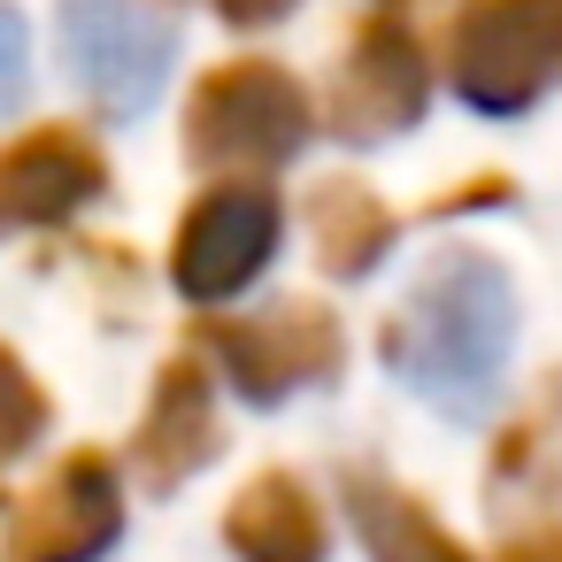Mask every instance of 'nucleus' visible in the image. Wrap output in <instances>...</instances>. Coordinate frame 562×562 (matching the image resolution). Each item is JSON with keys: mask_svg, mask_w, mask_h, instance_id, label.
I'll return each mask as SVG.
<instances>
[{"mask_svg": "<svg viewBox=\"0 0 562 562\" xmlns=\"http://www.w3.org/2000/svg\"><path fill=\"white\" fill-rule=\"evenodd\" d=\"M516 355V285L485 255H439L385 324V362L447 416H485Z\"/></svg>", "mask_w": 562, "mask_h": 562, "instance_id": "obj_1", "label": "nucleus"}, {"mask_svg": "<svg viewBox=\"0 0 562 562\" xmlns=\"http://www.w3.org/2000/svg\"><path fill=\"white\" fill-rule=\"evenodd\" d=\"M447 70L470 109L524 116L562 86V0H462Z\"/></svg>", "mask_w": 562, "mask_h": 562, "instance_id": "obj_2", "label": "nucleus"}, {"mask_svg": "<svg viewBox=\"0 0 562 562\" xmlns=\"http://www.w3.org/2000/svg\"><path fill=\"white\" fill-rule=\"evenodd\" d=\"M308 139V93L278 63H224L193 86L186 147L209 170H278Z\"/></svg>", "mask_w": 562, "mask_h": 562, "instance_id": "obj_3", "label": "nucleus"}, {"mask_svg": "<svg viewBox=\"0 0 562 562\" xmlns=\"http://www.w3.org/2000/svg\"><path fill=\"white\" fill-rule=\"evenodd\" d=\"M63 55L109 116H147L178 63V32L139 0H63Z\"/></svg>", "mask_w": 562, "mask_h": 562, "instance_id": "obj_4", "label": "nucleus"}, {"mask_svg": "<svg viewBox=\"0 0 562 562\" xmlns=\"http://www.w3.org/2000/svg\"><path fill=\"white\" fill-rule=\"evenodd\" d=\"M124 539V493L101 447L63 454L9 516V554L0 562H101Z\"/></svg>", "mask_w": 562, "mask_h": 562, "instance_id": "obj_5", "label": "nucleus"}, {"mask_svg": "<svg viewBox=\"0 0 562 562\" xmlns=\"http://www.w3.org/2000/svg\"><path fill=\"white\" fill-rule=\"evenodd\" d=\"M278 232H285L278 193H262V186H216V193H201L186 209V224L170 239V285L186 301H232L247 278L270 270Z\"/></svg>", "mask_w": 562, "mask_h": 562, "instance_id": "obj_6", "label": "nucleus"}, {"mask_svg": "<svg viewBox=\"0 0 562 562\" xmlns=\"http://www.w3.org/2000/svg\"><path fill=\"white\" fill-rule=\"evenodd\" d=\"M209 355L232 370V385L255 408H270L301 385H331L339 362H347V339H339L331 308L285 301V308H262V316H239V324H209Z\"/></svg>", "mask_w": 562, "mask_h": 562, "instance_id": "obj_7", "label": "nucleus"}, {"mask_svg": "<svg viewBox=\"0 0 562 562\" xmlns=\"http://www.w3.org/2000/svg\"><path fill=\"white\" fill-rule=\"evenodd\" d=\"M431 109V55L416 47V32L401 16H370L339 63L331 86V124L347 147H378L393 132H408Z\"/></svg>", "mask_w": 562, "mask_h": 562, "instance_id": "obj_8", "label": "nucleus"}, {"mask_svg": "<svg viewBox=\"0 0 562 562\" xmlns=\"http://www.w3.org/2000/svg\"><path fill=\"white\" fill-rule=\"evenodd\" d=\"M101 193H109V155L86 132L47 124L24 139H0V239L63 224V216L93 209Z\"/></svg>", "mask_w": 562, "mask_h": 562, "instance_id": "obj_9", "label": "nucleus"}, {"mask_svg": "<svg viewBox=\"0 0 562 562\" xmlns=\"http://www.w3.org/2000/svg\"><path fill=\"white\" fill-rule=\"evenodd\" d=\"M209 454H216L209 370H201L193 355H170V362L155 370V401H147L139 431H132V462H139V477H147L155 493H170V485H186Z\"/></svg>", "mask_w": 562, "mask_h": 562, "instance_id": "obj_10", "label": "nucleus"}, {"mask_svg": "<svg viewBox=\"0 0 562 562\" xmlns=\"http://www.w3.org/2000/svg\"><path fill=\"white\" fill-rule=\"evenodd\" d=\"M224 547L239 562H324V516H316V501H308L301 477L262 470L224 508Z\"/></svg>", "mask_w": 562, "mask_h": 562, "instance_id": "obj_11", "label": "nucleus"}, {"mask_svg": "<svg viewBox=\"0 0 562 562\" xmlns=\"http://www.w3.org/2000/svg\"><path fill=\"white\" fill-rule=\"evenodd\" d=\"M347 508L355 531L370 547V562H477L408 485H393L385 470H347Z\"/></svg>", "mask_w": 562, "mask_h": 562, "instance_id": "obj_12", "label": "nucleus"}, {"mask_svg": "<svg viewBox=\"0 0 562 562\" xmlns=\"http://www.w3.org/2000/svg\"><path fill=\"white\" fill-rule=\"evenodd\" d=\"M308 224H316V255H324L331 278H362V270H378L385 247H393V232H401V224L385 216V201L362 193V186H347V178H331V186L316 193Z\"/></svg>", "mask_w": 562, "mask_h": 562, "instance_id": "obj_13", "label": "nucleus"}, {"mask_svg": "<svg viewBox=\"0 0 562 562\" xmlns=\"http://www.w3.org/2000/svg\"><path fill=\"white\" fill-rule=\"evenodd\" d=\"M40 431H47V393H40V378L9 347H0V462L24 454Z\"/></svg>", "mask_w": 562, "mask_h": 562, "instance_id": "obj_14", "label": "nucleus"}, {"mask_svg": "<svg viewBox=\"0 0 562 562\" xmlns=\"http://www.w3.org/2000/svg\"><path fill=\"white\" fill-rule=\"evenodd\" d=\"M24 86H32V32H24V16L9 0H0V116L24 101Z\"/></svg>", "mask_w": 562, "mask_h": 562, "instance_id": "obj_15", "label": "nucleus"}, {"mask_svg": "<svg viewBox=\"0 0 562 562\" xmlns=\"http://www.w3.org/2000/svg\"><path fill=\"white\" fill-rule=\"evenodd\" d=\"M216 9H224V24H239V32H247V24H278L293 0H216Z\"/></svg>", "mask_w": 562, "mask_h": 562, "instance_id": "obj_16", "label": "nucleus"}]
</instances>
